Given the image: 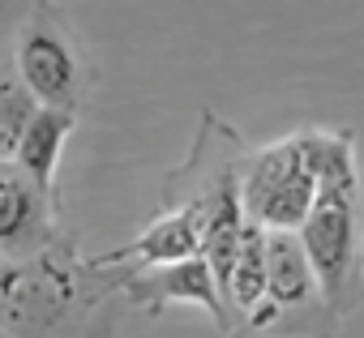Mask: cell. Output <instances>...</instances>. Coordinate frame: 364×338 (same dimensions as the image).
<instances>
[{
	"label": "cell",
	"mask_w": 364,
	"mask_h": 338,
	"mask_svg": "<svg viewBox=\"0 0 364 338\" xmlns=\"http://www.w3.org/2000/svg\"><path fill=\"white\" fill-rule=\"evenodd\" d=\"M338 133H296L257 150L240 176L245 214L266 231H300L317 206Z\"/></svg>",
	"instance_id": "1"
},
{
	"label": "cell",
	"mask_w": 364,
	"mask_h": 338,
	"mask_svg": "<svg viewBox=\"0 0 364 338\" xmlns=\"http://www.w3.org/2000/svg\"><path fill=\"white\" fill-rule=\"evenodd\" d=\"M304 253L313 261L317 287L334 312L347 308L360 266V227H355V185H321L309 223L300 227Z\"/></svg>",
	"instance_id": "2"
},
{
	"label": "cell",
	"mask_w": 364,
	"mask_h": 338,
	"mask_svg": "<svg viewBox=\"0 0 364 338\" xmlns=\"http://www.w3.org/2000/svg\"><path fill=\"white\" fill-rule=\"evenodd\" d=\"M18 77L22 86L39 99V107L73 111L77 90H82V56L73 39L65 35V22L52 5H39L22 43H18Z\"/></svg>",
	"instance_id": "3"
},
{
	"label": "cell",
	"mask_w": 364,
	"mask_h": 338,
	"mask_svg": "<svg viewBox=\"0 0 364 338\" xmlns=\"http://www.w3.org/2000/svg\"><path fill=\"white\" fill-rule=\"evenodd\" d=\"M202 236H206L202 206H180V210L159 214V219H154L141 236H133L124 249L103 253L95 266L141 261V266L159 270V266H176V261H193V257H202Z\"/></svg>",
	"instance_id": "4"
},
{
	"label": "cell",
	"mask_w": 364,
	"mask_h": 338,
	"mask_svg": "<svg viewBox=\"0 0 364 338\" xmlns=\"http://www.w3.org/2000/svg\"><path fill=\"white\" fill-rule=\"evenodd\" d=\"M48 197L18 163H0V249L31 253L48 240Z\"/></svg>",
	"instance_id": "5"
},
{
	"label": "cell",
	"mask_w": 364,
	"mask_h": 338,
	"mask_svg": "<svg viewBox=\"0 0 364 338\" xmlns=\"http://www.w3.org/2000/svg\"><path fill=\"white\" fill-rule=\"evenodd\" d=\"M129 295L141 300V304H167V300H189V304H202L215 321H223V291H219V278L210 270L206 257H193V261H176V266H159L141 278L129 283Z\"/></svg>",
	"instance_id": "6"
},
{
	"label": "cell",
	"mask_w": 364,
	"mask_h": 338,
	"mask_svg": "<svg viewBox=\"0 0 364 338\" xmlns=\"http://www.w3.org/2000/svg\"><path fill=\"white\" fill-rule=\"evenodd\" d=\"M313 287H317V274H313L300 231H270V240H266V304L300 308V304H309Z\"/></svg>",
	"instance_id": "7"
},
{
	"label": "cell",
	"mask_w": 364,
	"mask_h": 338,
	"mask_svg": "<svg viewBox=\"0 0 364 338\" xmlns=\"http://www.w3.org/2000/svg\"><path fill=\"white\" fill-rule=\"evenodd\" d=\"M69 129H73V111H56V107H39V116L31 120V129L22 133L18 141V154L14 163L43 189L52 193L56 185V167H60V150L69 141Z\"/></svg>",
	"instance_id": "8"
},
{
	"label": "cell",
	"mask_w": 364,
	"mask_h": 338,
	"mask_svg": "<svg viewBox=\"0 0 364 338\" xmlns=\"http://www.w3.org/2000/svg\"><path fill=\"white\" fill-rule=\"evenodd\" d=\"M266 240L270 231L249 219L236 266H232V287H228V300L240 312H257V304H266Z\"/></svg>",
	"instance_id": "9"
},
{
	"label": "cell",
	"mask_w": 364,
	"mask_h": 338,
	"mask_svg": "<svg viewBox=\"0 0 364 338\" xmlns=\"http://www.w3.org/2000/svg\"><path fill=\"white\" fill-rule=\"evenodd\" d=\"M35 116H39V99L22 86V77L0 73V163H9L18 154V141Z\"/></svg>",
	"instance_id": "10"
},
{
	"label": "cell",
	"mask_w": 364,
	"mask_h": 338,
	"mask_svg": "<svg viewBox=\"0 0 364 338\" xmlns=\"http://www.w3.org/2000/svg\"><path fill=\"white\" fill-rule=\"evenodd\" d=\"M14 5H18V0H0V31L14 22Z\"/></svg>",
	"instance_id": "11"
},
{
	"label": "cell",
	"mask_w": 364,
	"mask_h": 338,
	"mask_svg": "<svg viewBox=\"0 0 364 338\" xmlns=\"http://www.w3.org/2000/svg\"><path fill=\"white\" fill-rule=\"evenodd\" d=\"M360 244H364V231H360Z\"/></svg>",
	"instance_id": "12"
}]
</instances>
